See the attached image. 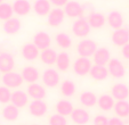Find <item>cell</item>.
<instances>
[{
	"label": "cell",
	"mask_w": 129,
	"mask_h": 125,
	"mask_svg": "<svg viewBox=\"0 0 129 125\" xmlns=\"http://www.w3.org/2000/svg\"><path fill=\"white\" fill-rule=\"evenodd\" d=\"M96 50H97V44L91 39H82L77 44V52L80 57L90 58L91 56H94Z\"/></svg>",
	"instance_id": "cell-1"
},
{
	"label": "cell",
	"mask_w": 129,
	"mask_h": 125,
	"mask_svg": "<svg viewBox=\"0 0 129 125\" xmlns=\"http://www.w3.org/2000/svg\"><path fill=\"white\" fill-rule=\"evenodd\" d=\"M90 25L88 19L80 17V18H77L72 24V32L73 34L78 38H86L88 34L90 33Z\"/></svg>",
	"instance_id": "cell-2"
},
{
	"label": "cell",
	"mask_w": 129,
	"mask_h": 125,
	"mask_svg": "<svg viewBox=\"0 0 129 125\" xmlns=\"http://www.w3.org/2000/svg\"><path fill=\"white\" fill-rule=\"evenodd\" d=\"M1 81H3L5 87L9 88V89H15V88L21 87L22 83L24 82V80H23L22 75L20 73L12 71V72L5 73L1 77Z\"/></svg>",
	"instance_id": "cell-3"
},
{
	"label": "cell",
	"mask_w": 129,
	"mask_h": 125,
	"mask_svg": "<svg viewBox=\"0 0 129 125\" xmlns=\"http://www.w3.org/2000/svg\"><path fill=\"white\" fill-rule=\"evenodd\" d=\"M91 67H93L91 60L86 57H79L73 62V71L79 76H85V75L89 74Z\"/></svg>",
	"instance_id": "cell-4"
},
{
	"label": "cell",
	"mask_w": 129,
	"mask_h": 125,
	"mask_svg": "<svg viewBox=\"0 0 129 125\" xmlns=\"http://www.w3.org/2000/svg\"><path fill=\"white\" fill-rule=\"evenodd\" d=\"M41 80L47 88H55L59 84L61 76H59L58 72H57L56 70H54V68H47V70H45L44 73H42Z\"/></svg>",
	"instance_id": "cell-5"
},
{
	"label": "cell",
	"mask_w": 129,
	"mask_h": 125,
	"mask_svg": "<svg viewBox=\"0 0 129 125\" xmlns=\"http://www.w3.org/2000/svg\"><path fill=\"white\" fill-rule=\"evenodd\" d=\"M107 70H109V74L114 79H122L126 75V68L124 65L122 64L121 60L113 58L110 60L107 64Z\"/></svg>",
	"instance_id": "cell-6"
},
{
	"label": "cell",
	"mask_w": 129,
	"mask_h": 125,
	"mask_svg": "<svg viewBox=\"0 0 129 125\" xmlns=\"http://www.w3.org/2000/svg\"><path fill=\"white\" fill-rule=\"evenodd\" d=\"M83 12H85V8L78 1H69L64 6V13L70 18H80L82 17Z\"/></svg>",
	"instance_id": "cell-7"
},
{
	"label": "cell",
	"mask_w": 129,
	"mask_h": 125,
	"mask_svg": "<svg viewBox=\"0 0 129 125\" xmlns=\"http://www.w3.org/2000/svg\"><path fill=\"white\" fill-rule=\"evenodd\" d=\"M112 43L117 47H123L127 43H129V29L121 27L119 30H115L111 36Z\"/></svg>",
	"instance_id": "cell-8"
},
{
	"label": "cell",
	"mask_w": 129,
	"mask_h": 125,
	"mask_svg": "<svg viewBox=\"0 0 129 125\" xmlns=\"http://www.w3.org/2000/svg\"><path fill=\"white\" fill-rule=\"evenodd\" d=\"M15 67V59L14 56L9 52H0V72L1 73H8L12 72Z\"/></svg>",
	"instance_id": "cell-9"
},
{
	"label": "cell",
	"mask_w": 129,
	"mask_h": 125,
	"mask_svg": "<svg viewBox=\"0 0 129 125\" xmlns=\"http://www.w3.org/2000/svg\"><path fill=\"white\" fill-rule=\"evenodd\" d=\"M64 16H65L64 10L62 8L55 7L50 10V13L47 16V22L51 27H57L64 22Z\"/></svg>",
	"instance_id": "cell-10"
},
{
	"label": "cell",
	"mask_w": 129,
	"mask_h": 125,
	"mask_svg": "<svg viewBox=\"0 0 129 125\" xmlns=\"http://www.w3.org/2000/svg\"><path fill=\"white\" fill-rule=\"evenodd\" d=\"M33 43L37 46V48L39 50H45V49L50 48V43H51V38L47 32L40 31L38 33L34 34L33 36Z\"/></svg>",
	"instance_id": "cell-11"
},
{
	"label": "cell",
	"mask_w": 129,
	"mask_h": 125,
	"mask_svg": "<svg viewBox=\"0 0 129 125\" xmlns=\"http://www.w3.org/2000/svg\"><path fill=\"white\" fill-rule=\"evenodd\" d=\"M22 57L27 61H33L38 57H40V50L37 48V46L32 42V43H25L22 47Z\"/></svg>",
	"instance_id": "cell-12"
},
{
	"label": "cell",
	"mask_w": 129,
	"mask_h": 125,
	"mask_svg": "<svg viewBox=\"0 0 129 125\" xmlns=\"http://www.w3.org/2000/svg\"><path fill=\"white\" fill-rule=\"evenodd\" d=\"M47 110L48 107L44 100H33L29 105V111L34 117H42L44 115H46Z\"/></svg>",
	"instance_id": "cell-13"
},
{
	"label": "cell",
	"mask_w": 129,
	"mask_h": 125,
	"mask_svg": "<svg viewBox=\"0 0 129 125\" xmlns=\"http://www.w3.org/2000/svg\"><path fill=\"white\" fill-rule=\"evenodd\" d=\"M26 93L29 94V97L32 98L33 100H44L47 96L46 89H45L41 84H39V83H32V84H29Z\"/></svg>",
	"instance_id": "cell-14"
},
{
	"label": "cell",
	"mask_w": 129,
	"mask_h": 125,
	"mask_svg": "<svg viewBox=\"0 0 129 125\" xmlns=\"http://www.w3.org/2000/svg\"><path fill=\"white\" fill-rule=\"evenodd\" d=\"M94 62L95 65H102L106 66L111 60V52L107 48L102 47V48H97L96 52L94 53Z\"/></svg>",
	"instance_id": "cell-15"
},
{
	"label": "cell",
	"mask_w": 129,
	"mask_h": 125,
	"mask_svg": "<svg viewBox=\"0 0 129 125\" xmlns=\"http://www.w3.org/2000/svg\"><path fill=\"white\" fill-rule=\"evenodd\" d=\"M111 96L118 101L120 100H127L129 97V88L124 83H117L112 87L111 90Z\"/></svg>",
	"instance_id": "cell-16"
},
{
	"label": "cell",
	"mask_w": 129,
	"mask_h": 125,
	"mask_svg": "<svg viewBox=\"0 0 129 125\" xmlns=\"http://www.w3.org/2000/svg\"><path fill=\"white\" fill-rule=\"evenodd\" d=\"M21 75H22L23 80H24L26 83H29V84L37 83V81H38L40 77L39 71H38L37 67H34V66H25L22 70Z\"/></svg>",
	"instance_id": "cell-17"
},
{
	"label": "cell",
	"mask_w": 129,
	"mask_h": 125,
	"mask_svg": "<svg viewBox=\"0 0 129 125\" xmlns=\"http://www.w3.org/2000/svg\"><path fill=\"white\" fill-rule=\"evenodd\" d=\"M71 118H72V122L76 123L77 125H86L89 123L90 115L83 108H74L73 113L71 114Z\"/></svg>",
	"instance_id": "cell-18"
},
{
	"label": "cell",
	"mask_w": 129,
	"mask_h": 125,
	"mask_svg": "<svg viewBox=\"0 0 129 125\" xmlns=\"http://www.w3.org/2000/svg\"><path fill=\"white\" fill-rule=\"evenodd\" d=\"M10 102L14 106H16L17 108H23L29 102V94L25 91H22V90H15L12 93Z\"/></svg>",
	"instance_id": "cell-19"
},
{
	"label": "cell",
	"mask_w": 129,
	"mask_h": 125,
	"mask_svg": "<svg viewBox=\"0 0 129 125\" xmlns=\"http://www.w3.org/2000/svg\"><path fill=\"white\" fill-rule=\"evenodd\" d=\"M106 22L109 24V26L115 31V30L121 29L122 25H123V16H122V14L120 12L113 10V12H111L107 15Z\"/></svg>",
	"instance_id": "cell-20"
},
{
	"label": "cell",
	"mask_w": 129,
	"mask_h": 125,
	"mask_svg": "<svg viewBox=\"0 0 129 125\" xmlns=\"http://www.w3.org/2000/svg\"><path fill=\"white\" fill-rule=\"evenodd\" d=\"M32 7L38 16H48L51 10V4L49 0H36Z\"/></svg>",
	"instance_id": "cell-21"
},
{
	"label": "cell",
	"mask_w": 129,
	"mask_h": 125,
	"mask_svg": "<svg viewBox=\"0 0 129 125\" xmlns=\"http://www.w3.org/2000/svg\"><path fill=\"white\" fill-rule=\"evenodd\" d=\"M31 4L29 0H15L13 4V9H14V14L18 15V16H25L31 12Z\"/></svg>",
	"instance_id": "cell-22"
},
{
	"label": "cell",
	"mask_w": 129,
	"mask_h": 125,
	"mask_svg": "<svg viewBox=\"0 0 129 125\" xmlns=\"http://www.w3.org/2000/svg\"><path fill=\"white\" fill-rule=\"evenodd\" d=\"M22 27V23L18 18L16 17H12L10 19L6 21L3 25V30L5 33L9 34V35H13V34H16L18 33V31L21 30Z\"/></svg>",
	"instance_id": "cell-23"
},
{
	"label": "cell",
	"mask_w": 129,
	"mask_h": 125,
	"mask_svg": "<svg viewBox=\"0 0 129 125\" xmlns=\"http://www.w3.org/2000/svg\"><path fill=\"white\" fill-rule=\"evenodd\" d=\"M88 22H89L90 27H93V29H101L106 23V17L102 13L93 12L90 13L89 16H88Z\"/></svg>",
	"instance_id": "cell-24"
},
{
	"label": "cell",
	"mask_w": 129,
	"mask_h": 125,
	"mask_svg": "<svg viewBox=\"0 0 129 125\" xmlns=\"http://www.w3.org/2000/svg\"><path fill=\"white\" fill-rule=\"evenodd\" d=\"M89 74L95 81H104V80H106L107 76H109V70H107L106 66L93 65Z\"/></svg>",
	"instance_id": "cell-25"
},
{
	"label": "cell",
	"mask_w": 129,
	"mask_h": 125,
	"mask_svg": "<svg viewBox=\"0 0 129 125\" xmlns=\"http://www.w3.org/2000/svg\"><path fill=\"white\" fill-rule=\"evenodd\" d=\"M57 56H58V53L54 50V49L48 48L40 52V59H41V61L44 62L45 65L51 66V65H54V64H56Z\"/></svg>",
	"instance_id": "cell-26"
},
{
	"label": "cell",
	"mask_w": 129,
	"mask_h": 125,
	"mask_svg": "<svg viewBox=\"0 0 129 125\" xmlns=\"http://www.w3.org/2000/svg\"><path fill=\"white\" fill-rule=\"evenodd\" d=\"M1 114H3V117L5 118L6 120H8V122H14V120H16L17 118H18V116H20V108H17L13 103H10V105H7V106L4 107Z\"/></svg>",
	"instance_id": "cell-27"
},
{
	"label": "cell",
	"mask_w": 129,
	"mask_h": 125,
	"mask_svg": "<svg viewBox=\"0 0 129 125\" xmlns=\"http://www.w3.org/2000/svg\"><path fill=\"white\" fill-rule=\"evenodd\" d=\"M97 105L102 110L109 111L114 108V105H115L114 98L112 96H110V94H102L101 97H98Z\"/></svg>",
	"instance_id": "cell-28"
},
{
	"label": "cell",
	"mask_w": 129,
	"mask_h": 125,
	"mask_svg": "<svg viewBox=\"0 0 129 125\" xmlns=\"http://www.w3.org/2000/svg\"><path fill=\"white\" fill-rule=\"evenodd\" d=\"M79 100L82 103V106L85 107H94L95 105H97L98 97L96 96L94 92L91 91H85L80 94Z\"/></svg>",
	"instance_id": "cell-29"
},
{
	"label": "cell",
	"mask_w": 129,
	"mask_h": 125,
	"mask_svg": "<svg viewBox=\"0 0 129 125\" xmlns=\"http://www.w3.org/2000/svg\"><path fill=\"white\" fill-rule=\"evenodd\" d=\"M71 65V58L66 51H62L61 53H58L56 60V67L57 70H59L61 72H66L70 68Z\"/></svg>",
	"instance_id": "cell-30"
},
{
	"label": "cell",
	"mask_w": 129,
	"mask_h": 125,
	"mask_svg": "<svg viewBox=\"0 0 129 125\" xmlns=\"http://www.w3.org/2000/svg\"><path fill=\"white\" fill-rule=\"evenodd\" d=\"M73 110H74L73 105H72V102L69 100L63 99V100H59L58 102L56 103V111H57V114H59V115H62V116H65V117L69 115L71 116Z\"/></svg>",
	"instance_id": "cell-31"
},
{
	"label": "cell",
	"mask_w": 129,
	"mask_h": 125,
	"mask_svg": "<svg viewBox=\"0 0 129 125\" xmlns=\"http://www.w3.org/2000/svg\"><path fill=\"white\" fill-rule=\"evenodd\" d=\"M115 115L120 118H124L129 116V102L127 100L117 101L114 105Z\"/></svg>",
	"instance_id": "cell-32"
},
{
	"label": "cell",
	"mask_w": 129,
	"mask_h": 125,
	"mask_svg": "<svg viewBox=\"0 0 129 125\" xmlns=\"http://www.w3.org/2000/svg\"><path fill=\"white\" fill-rule=\"evenodd\" d=\"M76 84L74 82L71 81V80H65V81L62 82L61 84V92L64 97H72L73 94L76 93Z\"/></svg>",
	"instance_id": "cell-33"
},
{
	"label": "cell",
	"mask_w": 129,
	"mask_h": 125,
	"mask_svg": "<svg viewBox=\"0 0 129 125\" xmlns=\"http://www.w3.org/2000/svg\"><path fill=\"white\" fill-rule=\"evenodd\" d=\"M55 40H56L57 46L62 49H69L71 46H72V39H71V36L66 33L56 34Z\"/></svg>",
	"instance_id": "cell-34"
},
{
	"label": "cell",
	"mask_w": 129,
	"mask_h": 125,
	"mask_svg": "<svg viewBox=\"0 0 129 125\" xmlns=\"http://www.w3.org/2000/svg\"><path fill=\"white\" fill-rule=\"evenodd\" d=\"M14 14V9H13V5L7 3L0 4V19L6 22L8 19H10Z\"/></svg>",
	"instance_id": "cell-35"
},
{
	"label": "cell",
	"mask_w": 129,
	"mask_h": 125,
	"mask_svg": "<svg viewBox=\"0 0 129 125\" xmlns=\"http://www.w3.org/2000/svg\"><path fill=\"white\" fill-rule=\"evenodd\" d=\"M12 93L13 92H10L9 88L5 87V85L0 87V103L9 102L10 99H12Z\"/></svg>",
	"instance_id": "cell-36"
},
{
	"label": "cell",
	"mask_w": 129,
	"mask_h": 125,
	"mask_svg": "<svg viewBox=\"0 0 129 125\" xmlns=\"http://www.w3.org/2000/svg\"><path fill=\"white\" fill-rule=\"evenodd\" d=\"M49 125H68V120L65 116L54 114L49 117Z\"/></svg>",
	"instance_id": "cell-37"
},
{
	"label": "cell",
	"mask_w": 129,
	"mask_h": 125,
	"mask_svg": "<svg viewBox=\"0 0 129 125\" xmlns=\"http://www.w3.org/2000/svg\"><path fill=\"white\" fill-rule=\"evenodd\" d=\"M109 118L104 115H96L93 120L94 125H109Z\"/></svg>",
	"instance_id": "cell-38"
},
{
	"label": "cell",
	"mask_w": 129,
	"mask_h": 125,
	"mask_svg": "<svg viewBox=\"0 0 129 125\" xmlns=\"http://www.w3.org/2000/svg\"><path fill=\"white\" fill-rule=\"evenodd\" d=\"M109 125H124V123H123V120H122L120 117L115 116V117L110 118V120H109Z\"/></svg>",
	"instance_id": "cell-39"
},
{
	"label": "cell",
	"mask_w": 129,
	"mask_h": 125,
	"mask_svg": "<svg viewBox=\"0 0 129 125\" xmlns=\"http://www.w3.org/2000/svg\"><path fill=\"white\" fill-rule=\"evenodd\" d=\"M49 1H50V4H51V5L56 6L57 8H61V7H63V6H65L66 4L69 3V0H49Z\"/></svg>",
	"instance_id": "cell-40"
},
{
	"label": "cell",
	"mask_w": 129,
	"mask_h": 125,
	"mask_svg": "<svg viewBox=\"0 0 129 125\" xmlns=\"http://www.w3.org/2000/svg\"><path fill=\"white\" fill-rule=\"evenodd\" d=\"M121 53H122L124 59L129 60V43H127L126 46H123L121 48Z\"/></svg>",
	"instance_id": "cell-41"
},
{
	"label": "cell",
	"mask_w": 129,
	"mask_h": 125,
	"mask_svg": "<svg viewBox=\"0 0 129 125\" xmlns=\"http://www.w3.org/2000/svg\"><path fill=\"white\" fill-rule=\"evenodd\" d=\"M4 3V0H0V4H3Z\"/></svg>",
	"instance_id": "cell-42"
},
{
	"label": "cell",
	"mask_w": 129,
	"mask_h": 125,
	"mask_svg": "<svg viewBox=\"0 0 129 125\" xmlns=\"http://www.w3.org/2000/svg\"><path fill=\"white\" fill-rule=\"evenodd\" d=\"M0 73H1V72H0ZM1 77H3V76H1V74H0V79H1Z\"/></svg>",
	"instance_id": "cell-43"
},
{
	"label": "cell",
	"mask_w": 129,
	"mask_h": 125,
	"mask_svg": "<svg viewBox=\"0 0 129 125\" xmlns=\"http://www.w3.org/2000/svg\"><path fill=\"white\" fill-rule=\"evenodd\" d=\"M33 125H38V124H33Z\"/></svg>",
	"instance_id": "cell-44"
},
{
	"label": "cell",
	"mask_w": 129,
	"mask_h": 125,
	"mask_svg": "<svg viewBox=\"0 0 129 125\" xmlns=\"http://www.w3.org/2000/svg\"><path fill=\"white\" fill-rule=\"evenodd\" d=\"M128 117H129V116H128Z\"/></svg>",
	"instance_id": "cell-45"
}]
</instances>
